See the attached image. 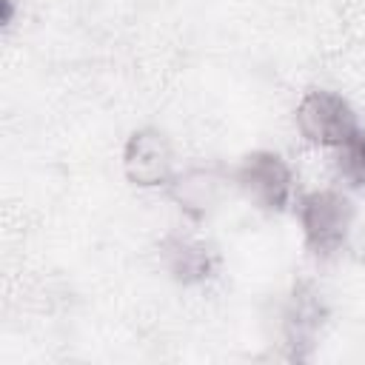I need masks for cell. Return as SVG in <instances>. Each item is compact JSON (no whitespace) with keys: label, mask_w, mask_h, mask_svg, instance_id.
Segmentation results:
<instances>
[{"label":"cell","mask_w":365,"mask_h":365,"mask_svg":"<svg viewBox=\"0 0 365 365\" xmlns=\"http://www.w3.org/2000/svg\"><path fill=\"white\" fill-rule=\"evenodd\" d=\"M299 228L305 245L317 257H331L348 242L354 228V205L339 191H311L299 200Z\"/></svg>","instance_id":"cell-1"},{"label":"cell","mask_w":365,"mask_h":365,"mask_svg":"<svg viewBox=\"0 0 365 365\" xmlns=\"http://www.w3.org/2000/svg\"><path fill=\"white\" fill-rule=\"evenodd\" d=\"M297 128L314 145L339 148L359 131V123L345 97L317 88V91H308L297 106Z\"/></svg>","instance_id":"cell-2"},{"label":"cell","mask_w":365,"mask_h":365,"mask_svg":"<svg viewBox=\"0 0 365 365\" xmlns=\"http://www.w3.org/2000/svg\"><path fill=\"white\" fill-rule=\"evenodd\" d=\"M237 185L265 211H285L294 197V174L274 151H254L237 168Z\"/></svg>","instance_id":"cell-3"},{"label":"cell","mask_w":365,"mask_h":365,"mask_svg":"<svg viewBox=\"0 0 365 365\" xmlns=\"http://www.w3.org/2000/svg\"><path fill=\"white\" fill-rule=\"evenodd\" d=\"M123 168L125 177L137 185H163L171 180L174 171V154L168 140L160 131H134L123 151Z\"/></svg>","instance_id":"cell-4"},{"label":"cell","mask_w":365,"mask_h":365,"mask_svg":"<svg viewBox=\"0 0 365 365\" xmlns=\"http://www.w3.org/2000/svg\"><path fill=\"white\" fill-rule=\"evenodd\" d=\"M336 165L354 188H365V128H359L345 145H339Z\"/></svg>","instance_id":"cell-5"},{"label":"cell","mask_w":365,"mask_h":365,"mask_svg":"<svg viewBox=\"0 0 365 365\" xmlns=\"http://www.w3.org/2000/svg\"><path fill=\"white\" fill-rule=\"evenodd\" d=\"M208 271V254L202 248H191V245H180L177 262H174V274L188 279V277H202Z\"/></svg>","instance_id":"cell-6"}]
</instances>
